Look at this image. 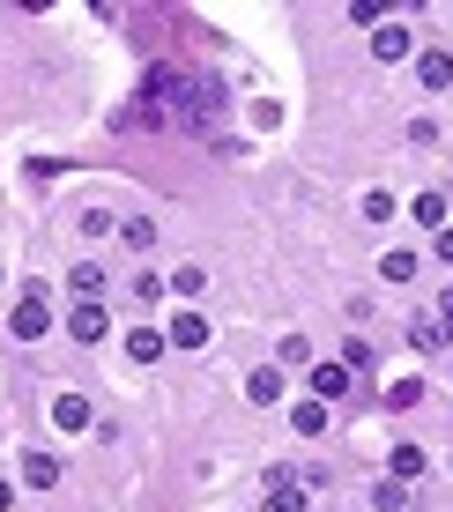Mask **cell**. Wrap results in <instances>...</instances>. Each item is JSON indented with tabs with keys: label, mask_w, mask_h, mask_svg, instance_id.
<instances>
[{
	"label": "cell",
	"mask_w": 453,
	"mask_h": 512,
	"mask_svg": "<svg viewBox=\"0 0 453 512\" xmlns=\"http://www.w3.org/2000/svg\"><path fill=\"white\" fill-rule=\"evenodd\" d=\"M8 334L15 342H45L52 334V282H23V297L8 312Z\"/></svg>",
	"instance_id": "cell-1"
},
{
	"label": "cell",
	"mask_w": 453,
	"mask_h": 512,
	"mask_svg": "<svg viewBox=\"0 0 453 512\" xmlns=\"http://www.w3.org/2000/svg\"><path fill=\"white\" fill-rule=\"evenodd\" d=\"M305 386H312V401H327V409H335V401H350V394H357V379L342 372V357H312V372H305Z\"/></svg>",
	"instance_id": "cell-2"
},
{
	"label": "cell",
	"mask_w": 453,
	"mask_h": 512,
	"mask_svg": "<svg viewBox=\"0 0 453 512\" xmlns=\"http://www.w3.org/2000/svg\"><path fill=\"white\" fill-rule=\"evenodd\" d=\"M67 334H75L82 349H97L104 334H112V305H104V297H90V305H67Z\"/></svg>",
	"instance_id": "cell-3"
},
{
	"label": "cell",
	"mask_w": 453,
	"mask_h": 512,
	"mask_svg": "<svg viewBox=\"0 0 453 512\" xmlns=\"http://www.w3.org/2000/svg\"><path fill=\"white\" fill-rule=\"evenodd\" d=\"M416 90H424V97H446V90H453V52H446V45H424V52H416Z\"/></svg>",
	"instance_id": "cell-4"
},
{
	"label": "cell",
	"mask_w": 453,
	"mask_h": 512,
	"mask_svg": "<svg viewBox=\"0 0 453 512\" xmlns=\"http://www.w3.org/2000/svg\"><path fill=\"white\" fill-rule=\"evenodd\" d=\"M387 475H394V483H424V475H431V453L424 446H416V438H394V453H387Z\"/></svg>",
	"instance_id": "cell-5"
},
{
	"label": "cell",
	"mask_w": 453,
	"mask_h": 512,
	"mask_svg": "<svg viewBox=\"0 0 453 512\" xmlns=\"http://www.w3.org/2000/svg\"><path fill=\"white\" fill-rule=\"evenodd\" d=\"M246 401H253V409L290 401V372H283V364H260V372H246Z\"/></svg>",
	"instance_id": "cell-6"
},
{
	"label": "cell",
	"mask_w": 453,
	"mask_h": 512,
	"mask_svg": "<svg viewBox=\"0 0 453 512\" xmlns=\"http://www.w3.org/2000/svg\"><path fill=\"white\" fill-rule=\"evenodd\" d=\"M409 223H416V231H431V238H439V231H446V223H453V208H446V193H439V186H424V193H409Z\"/></svg>",
	"instance_id": "cell-7"
},
{
	"label": "cell",
	"mask_w": 453,
	"mask_h": 512,
	"mask_svg": "<svg viewBox=\"0 0 453 512\" xmlns=\"http://www.w3.org/2000/svg\"><path fill=\"white\" fill-rule=\"evenodd\" d=\"M409 52H416V30H409V23H379V30H372V60H379V67L409 60Z\"/></svg>",
	"instance_id": "cell-8"
},
{
	"label": "cell",
	"mask_w": 453,
	"mask_h": 512,
	"mask_svg": "<svg viewBox=\"0 0 453 512\" xmlns=\"http://www.w3.org/2000/svg\"><path fill=\"white\" fill-rule=\"evenodd\" d=\"M416 275H424V253H416V245H394V253H379V282H394V290H409Z\"/></svg>",
	"instance_id": "cell-9"
},
{
	"label": "cell",
	"mask_w": 453,
	"mask_h": 512,
	"mask_svg": "<svg viewBox=\"0 0 453 512\" xmlns=\"http://www.w3.org/2000/svg\"><path fill=\"white\" fill-rule=\"evenodd\" d=\"M52 431H97V409L82 394H52Z\"/></svg>",
	"instance_id": "cell-10"
},
{
	"label": "cell",
	"mask_w": 453,
	"mask_h": 512,
	"mask_svg": "<svg viewBox=\"0 0 453 512\" xmlns=\"http://www.w3.org/2000/svg\"><path fill=\"white\" fill-rule=\"evenodd\" d=\"M23 483H30V490H60V453L30 446V453H23Z\"/></svg>",
	"instance_id": "cell-11"
},
{
	"label": "cell",
	"mask_w": 453,
	"mask_h": 512,
	"mask_svg": "<svg viewBox=\"0 0 453 512\" xmlns=\"http://www.w3.org/2000/svg\"><path fill=\"white\" fill-rule=\"evenodd\" d=\"M164 342H171V349H208V320H201V312H171Z\"/></svg>",
	"instance_id": "cell-12"
},
{
	"label": "cell",
	"mask_w": 453,
	"mask_h": 512,
	"mask_svg": "<svg viewBox=\"0 0 453 512\" xmlns=\"http://www.w3.org/2000/svg\"><path fill=\"white\" fill-rule=\"evenodd\" d=\"M327 416H335V409H327V401H290V431H298V438H327Z\"/></svg>",
	"instance_id": "cell-13"
},
{
	"label": "cell",
	"mask_w": 453,
	"mask_h": 512,
	"mask_svg": "<svg viewBox=\"0 0 453 512\" xmlns=\"http://www.w3.org/2000/svg\"><path fill=\"white\" fill-rule=\"evenodd\" d=\"M342 372H350V379H372L379 372V357H372V342H364V334L350 327V342H342Z\"/></svg>",
	"instance_id": "cell-14"
},
{
	"label": "cell",
	"mask_w": 453,
	"mask_h": 512,
	"mask_svg": "<svg viewBox=\"0 0 453 512\" xmlns=\"http://www.w3.org/2000/svg\"><path fill=\"white\" fill-rule=\"evenodd\" d=\"M409 349H416V357H439V349H453V334L439 320H409Z\"/></svg>",
	"instance_id": "cell-15"
},
{
	"label": "cell",
	"mask_w": 453,
	"mask_h": 512,
	"mask_svg": "<svg viewBox=\"0 0 453 512\" xmlns=\"http://www.w3.org/2000/svg\"><path fill=\"white\" fill-rule=\"evenodd\" d=\"M164 349H171V342H164L156 327H134V334H127V364H156Z\"/></svg>",
	"instance_id": "cell-16"
},
{
	"label": "cell",
	"mask_w": 453,
	"mask_h": 512,
	"mask_svg": "<svg viewBox=\"0 0 453 512\" xmlns=\"http://www.w3.org/2000/svg\"><path fill=\"white\" fill-rule=\"evenodd\" d=\"M275 364H283V372H312V334H283Z\"/></svg>",
	"instance_id": "cell-17"
},
{
	"label": "cell",
	"mask_w": 453,
	"mask_h": 512,
	"mask_svg": "<svg viewBox=\"0 0 453 512\" xmlns=\"http://www.w3.org/2000/svg\"><path fill=\"white\" fill-rule=\"evenodd\" d=\"M67 290H75V305H90V297H104V268H97V260H82V268L67 275Z\"/></svg>",
	"instance_id": "cell-18"
},
{
	"label": "cell",
	"mask_w": 453,
	"mask_h": 512,
	"mask_svg": "<svg viewBox=\"0 0 453 512\" xmlns=\"http://www.w3.org/2000/svg\"><path fill=\"white\" fill-rule=\"evenodd\" d=\"M119 245H127V253H156V223L149 216H127V223H119Z\"/></svg>",
	"instance_id": "cell-19"
},
{
	"label": "cell",
	"mask_w": 453,
	"mask_h": 512,
	"mask_svg": "<svg viewBox=\"0 0 453 512\" xmlns=\"http://www.w3.org/2000/svg\"><path fill=\"white\" fill-rule=\"evenodd\" d=\"M268 512H312L305 490H290V475H275V490H268Z\"/></svg>",
	"instance_id": "cell-20"
},
{
	"label": "cell",
	"mask_w": 453,
	"mask_h": 512,
	"mask_svg": "<svg viewBox=\"0 0 453 512\" xmlns=\"http://www.w3.org/2000/svg\"><path fill=\"white\" fill-rule=\"evenodd\" d=\"M112 231H119V208H104V201L82 208V238H112Z\"/></svg>",
	"instance_id": "cell-21"
},
{
	"label": "cell",
	"mask_w": 453,
	"mask_h": 512,
	"mask_svg": "<svg viewBox=\"0 0 453 512\" xmlns=\"http://www.w3.org/2000/svg\"><path fill=\"white\" fill-rule=\"evenodd\" d=\"M201 282H208V275L194 268V260H186V268H171V275H164V290H171V297H201Z\"/></svg>",
	"instance_id": "cell-22"
},
{
	"label": "cell",
	"mask_w": 453,
	"mask_h": 512,
	"mask_svg": "<svg viewBox=\"0 0 453 512\" xmlns=\"http://www.w3.org/2000/svg\"><path fill=\"white\" fill-rule=\"evenodd\" d=\"M387 409H424V379H394L387 386Z\"/></svg>",
	"instance_id": "cell-23"
},
{
	"label": "cell",
	"mask_w": 453,
	"mask_h": 512,
	"mask_svg": "<svg viewBox=\"0 0 453 512\" xmlns=\"http://www.w3.org/2000/svg\"><path fill=\"white\" fill-rule=\"evenodd\" d=\"M409 141H416V149H439V141H446V127H439L431 112H416V119H409Z\"/></svg>",
	"instance_id": "cell-24"
},
{
	"label": "cell",
	"mask_w": 453,
	"mask_h": 512,
	"mask_svg": "<svg viewBox=\"0 0 453 512\" xmlns=\"http://www.w3.org/2000/svg\"><path fill=\"white\" fill-rule=\"evenodd\" d=\"M372 505H379V512H402V505H409V490L387 475V483H372Z\"/></svg>",
	"instance_id": "cell-25"
},
{
	"label": "cell",
	"mask_w": 453,
	"mask_h": 512,
	"mask_svg": "<svg viewBox=\"0 0 453 512\" xmlns=\"http://www.w3.org/2000/svg\"><path fill=\"white\" fill-rule=\"evenodd\" d=\"M394 208H402L394 193H364V223H394Z\"/></svg>",
	"instance_id": "cell-26"
},
{
	"label": "cell",
	"mask_w": 453,
	"mask_h": 512,
	"mask_svg": "<svg viewBox=\"0 0 453 512\" xmlns=\"http://www.w3.org/2000/svg\"><path fill=\"white\" fill-rule=\"evenodd\" d=\"M134 297H142V305H156V297H164V275L142 268V275H134Z\"/></svg>",
	"instance_id": "cell-27"
},
{
	"label": "cell",
	"mask_w": 453,
	"mask_h": 512,
	"mask_svg": "<svg viewBox=\"0 0 453 512\" xmlns=\"http://www.w3.org/2000/svg\"><path fill=\"white\" fill-rule=\"evenodd\" d=\"M431 260H439V268H453V223H446L439 238H431Z\"/></svg>",
	"instance_id": "cell-28"
},
{
	"label": "cell",
	"mask_w": 453,
	"mask_h": 512,
	"mask_svg": "<svg viewBox=\"0 0 453 512\" xmlns=\"http://www.w3.org/2000/svg\"><path fill=\"white\" fill-rule=\"evenodd\" d=\"M431 320H439V327L453 334V282H446V290H439V305H431Z\"/></svg>",
	"instance_id": "cell-29"
},
{
	"label": "cell",
	"mask_w": 453,
	"mask_h": 512,
	"mask_svg": "<svg viewBox=\"0 0 453 512\" xmlns=\"http://www.w3.org/2000/svg\"><path fill=\"white\" fill-rule=\"evenodd\" d=\"M0 512H15V483H8V475H0Z\"/></svg>",
	"instance_id": "cell-30"
},
{
	"label": "cell",
	"mask_w": 453,
	"mask_h": 512,
	"mask_svg": "<svg viewBox=\"0 0 453 512\" xmlns=\"http://www.w3.org/2000/svg\"><path fill=\"white\" fill-rule=\"evenodd\" d=\"M0 282H8V260H0Z\"/></svg>",
	"instance_id": "cell-31"
},
{
	"label": "cell",
	"mask_w": 453,
	"mask_h": 512,
	"mask_svg": "<svg viewBox=\"0 0 453 512\" xmlns=\"http://www.w3.org/2000/svg\"><path fill=\"white\" fill-rule=\"evenodd\" d=\"M342 512H364V505H342Z\"/></svg>",
	"instance_id": "cell-32"
}]
</instances>
